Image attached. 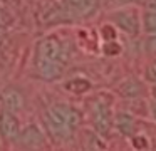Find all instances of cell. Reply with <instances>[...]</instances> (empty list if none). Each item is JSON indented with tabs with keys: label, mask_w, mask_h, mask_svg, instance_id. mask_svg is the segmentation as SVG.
Here are the masks:
<instances>
[{
	"label": "cell",
	"mask_w": 156,
	"mask_h": 151,
	"mask_svg": "<svg viewBox=\"0 0 156 151\" xmlns=\"http://www.w3.org/2000/svg\"><path fill=\"white\" fill-rule=\"evenodd\" d=\"M35 67L39 74L47 79H54L64 69V47L57 37H45L35 47Z\"/></svg>",
	"instance_id": "1"
},
{
	"label": "cell",
	"mask_w": 156,
	"mask_h": 151,
	"mask_svg": "<svg viewBox=\"0 0 156 151\" xmlns=\"http://www.w3.org/2000/svg\"><path fill=\"white\" fill-rule=\"evenodd\" d=\"M66 2L71 9L77 10V12H87L94 5V0H66Z\"/></svg>",
	"instance_id": "12"
},
{
	"label": "cell",
	"mask_w": 156,
	"mask_h": 151,
	"mask_svg": "<svg viewBox=\"0 0 156 151\" xmlns=\"http://www.w3.org/2000/svg\"><path fill=\"white\" fill-rule=\"evenodd\" d=\"M116 126H118V129L121 131L122 134L129 136V134L133 133V128H134V121H133V117L129 116V114L119 113L118 116H116Z\"/></svg>",
	"instance_id": "8"
},
{
	"label": "cell",
	"mask_w": 156,
	"mask_h": 151,
	"mask_svg": "<svg viewBox=\"0 0 156 151\" xmlns=\"http://www.w3.org/2000/svg\"><path fill=\"white\" fill-rule=\"evenodd\" d=\"M143 92V86L138 82H133V81H129V82H126L124 86L121 87V94L126 97H136L139 96V94Z\"/></svg>",
	"instance_id": "11"
},
{
	"label": "cell",
	"mask_w": 156,
	"mask_h": 151,
	"mask_svg": "<svg viewBox=\"0 0 156 151\" xmlns=\"http://www.w3.org/2000/svg\"><path fill=\"white\" fill-rule=\"evenodd\" d=\"M0 134L7 139H14L20 134V128H19V121L14 116L12 111L4 109L0 113Z\"/></svg>",
	"instance_id": "5"
},
{
	"label": "cell",
	"mask_w": 156,
	"mask_h": 151,
	"mask_svg": "<svg viewBox=\"0 0 156 151\" xmlns=\"http://www.w3.org/2000/svg\"><path fill=\"white\" fill-rule=\"evenodd\" d=\"M143 25L149 34H156V10H146L143 15Z\"/></svg>",
	"instance_id": "10"
},
{
	"label": "cell",
	"mask_w": 156,
	"mask_h": 151,
	"mask_svg": "<svg viewBox=\"0 0 156 151\" xmlns=\"http://www.w3.org/2000/svg\"><path fill=\"white\" fill-rule=\"evenodd\" d=\"M134 2H139V0H108V3H111V5H126V3H134Z\"/></svg>",
	"instance_id": "15"
},
{
	"label": "cell",
	"mask_w": 156,
	"mask_h": 151,
	"mask_svg": "<svg viewBox=\"0 0 156 151\" xmlns=\"http://www.w3.org/2000/svg\"><path fill=\"white\" fill-rule=\"evenodd\" d=\"M92 123L94 128L101 136H106L109 133L111 128V113H109L108 104H104L102 101H96L92 106Z\"/></svg>",
	"instance_id": "3"
},
{
	"label": "cell",
	"mask_w": 156,
	"mask_h": 151,
	"mask_svg": "<svg viewBox=\"0 0 156 151\" xmlns=\"http://www.w3.org/2000/svg\"><path fill=\"white\" fill-rule=\"evenodd\" d=\"M153 114H154V117H156V101H154V104H153Z\"/></svg>",
	"instance_id": "17"
},
{
	"label": "cell",
	"mask_w": 156,
	"mask_h": 151,
	"mask_svg": "<svg viewBox=\"0 0 156 151\" xmlns=\"http://www.w3.org/2000/svg\"><path fill=\"white\" fill-rule=\"evenodd\" d=\"M20 139H22V144H24L25 148H42V144H44L42 133L35 126L27 128V129L22 133Z\"/></svg>",
	"instance_id": "7"
},
{
	"label": "cell",
	"mask_w": 156,
	"mask_h": 151,
	"mask_svg": "<svg viewBox=\"0 0 156 151\" xmlns=\"http://www.w3.org/2000/svg\"><path fill=\"white\" fill-rule=\"evenodd\" d=\"M148 7H149V10H156V0H149Z\"/></svg>",
	"instance_id": "16"
},
{
	"label": "cell",
	"mask_w": 156,
	"mask_h": 151,
	"mask_svg": "<svg viewBox=\"0 0 156 151\" xmlns=\"http://www.w3.org/2000/svg\"><path fill=\"white\" fill-rule=\"evenodd\" d=\"M111 20L124 32L131 34V35L138 34L139 22H138V15H136L134 10H119V12L111 15Z\"/></svg>",
	"instance_id": "4"
},
{
	"label": "cell",
	"mask_w": 156,
	"mask_h": 151,
	"mask_svg": "<svg viewBox=\"0 0 156 151\" xmlns=\"http://www.w3.org/2000/svg\"><path fill=\"white\" fill-rule=\"evenodd\" d=\"M66 89L71 91V92H74V94H82V92H86V91L91 89V84H89V81L77 77V79L69 81V82L66 84Z\"/></svg>",
	"instance_id": "9"
},
{
	"label": "cell",
	"mask_w": 156,
	"mask_h": 151,
	"mask_svg": "<svg viewBox=\"0 0 156 151\" xmlns=\"http://www.w3.org/2000/svg\"><path fill=\"white\" fill-rule=\"evenodd\" d=\"M2 101H4V106L7 111H17L24 106V97L19 92L17 89H5L2 92Z\"/></svg>",
	"instance_id": "6"
},
{
	"label": "cell",
	"mask_w": 156,
	"mask_h": 151,
	"mask_svg": "<svg viewBox=\"0 0 156 151\" xmlns=\"http://www.w3.org/2000/svg\"><path fill=\"white\" fill-rule=\"evenodd\" d=\"M146 79H148L149 82L156 84V60L149 64L148 69H146Z\"/></svg>",
	"instance_id": "13"
},
{
	"label": "cell",
	"mask_w": 156,
	"mask_h": 151,
	"mask_svg": "<svg viewBox=\"0 0 156 151\" xmlns=\"http://www.w3.org/2000/svg\"><path fill=\"white\" fill-rule=\"evenodd\" d=\"M111 42H112V40H111ZM104 52L108 54V56H111V54H112V56H116V54L121 52V47H119L118 44H114V42H112L111 45H109V44H106V45H104Z\"/></svg>",
	"instance_id": "14"
},
{
	"label": "cell",
	"mask_w": 156,
	"mask_h": 151,
	"mask_svg": "<svg viewBox=\"0 0 156 151\" xmlns=\"http://www.w3.org/2000/svg\"><path fill=\"white\" fill-rule=\"evenodd\" d=\"M44 123L47 131L59 141L72 136L76 128L81 124V114L74 107L67 106H51L44 114Z\"/></svg>",
	"instance_id": "2"
}]
</instances>
